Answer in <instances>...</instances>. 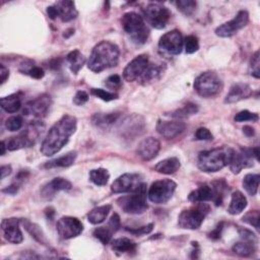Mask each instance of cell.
Returning <instances> with one entry per match:
<instances>
[{
	"mask_svg": "<svg viewBox=\"0 0 260 260\" xmlns=\"http://www.w3.org/2000/svg\"><path fill=\"white\" fill-rule=\"evenodd\" d=\"M77 128V120L74 116L63 115L49 130L41 145V152L46 156L59 152L69 141Z\"/></svg>",
	"mask_w": 260,
	"mask_h": 260,
	"instance_id": "obj_1",
	"label": "cell"
},
{
	"mask_svg": "<svg viewBox=\"0 0 260 260\" xmlns=\"http://www.w3.org/2000/svg\"><path fill=\"white\" fill-rule=\"evenodd\" d=\"M119 56L120 50L116 44L109 41H102L93 47L87 61V67L92 72H102L116 66Z\"/></svg>",
	"mask_w": 260,
	"mask_h": 260,
	"instance_id": "obj_2",
	"label": "cell"
},
{
	"mask_svg": "<svg viewBox=\"0 0 260 260\" xmlns=\"http://www.w3.org/2000/svg\"><path fill=\"white\" fill-rule=\"evenodd\" d=\"M234 153L235 149L225 145L204 150L198 155L197 166L202 172L215 173L230 165Z\"/></svg>",
	"mask_w": 260,
	"mask_h": 260,
	"instance_id": "obj_3",
	"label": "cell"
},
{
	"mask_svg": "<svg viewBox=\"0 0 260 260\" xmlns=\"http://www.w3.org/2000/svg\"><path fill=\"white\" fill-rule=\"evenodd\" d=\"M121 24L129 39L137 44H144L149 36V29L141 15L136 12H127L121 18Z\"/></svg>",
	"mask_w": 260,
	"mask_h": 260,
	"instance_id": "obj_4",
	"label": "cell"
},
{
	"mask_svg": "<svg viewBox=\"0 0 260 260\" xmlns=\"http://www.w3.org/2000/svg\"><path fill=\"white\" fill-rule=\"evenodd\" d=\"M146 187V184L142 182L135 191L131 192V195L122 196L117 200L118 205L124 212L130 214H140L147 209Z\"/></svg>",
	"mask_w": 260,
	"mask_h": 260,
	"instance_id": "obj_5",
	"label": "cell"
},
{
	"mask_svg": "<svg viewBox=\"0 0 260 260\" xmlns=\"http://www.w3.org/2000/svg\"><path fill=\"white\" fill-rule=\"evenodd\" d=\"M209 211L210 207L208 204L203 202L197 203L190 208L182 210L178 216V225L181 229L196 230L202 224Z\"/></svg>",
	"mask_w": 260,
	"mask_h": 260,
	"instance_id": "obj_6",
	"label": "cell"
},
{
	"mask_svg": "<svg viewBox=\"0 0 260 260\" xmlns=\"http://www.w3.org/2000/svg\"><path fill=\"white\" fill-rule=\"evenodd\" d=\"M44 128V125L41 124V121H31V123L18 135L11 137L7 143V149L8 150H17L20 148L30 147L32 146L36 141L38 140L40 134L42 133V129Z\"/></svg>",
	"mask_w": 260,
	"mask_h": 260,
	"instance_id": "obj_7",
	"label": "cell"
},
{
	"mask_svg": "<svg viewBox=\"0 0 260 260\" xmlns=\"http://www.w3.org/2000/svg\"><path fill=\"white\" fill-rule=\"evenodd\" d=\"M194 88L200 96L211 98L221 90L222 80L214 71H205L196 77Z\"/></svg>",
	"mask_w": 260,
	"mask_h": 260,
	"instance_id": "obj_8",
	"label": "cell"
},
{
	"mask_svg": "<svg viewBox=\"0 0 260 260\" xmlns=\"http://www.w3.org/2000/svg\"><path fill=\"white\" fill-rule=\"evenodd\" d=\"M177 188V184L170 179H162L155 181L151 184L147 191L148 199L155 204H164L168 202L175 190Z\"/></svg>",
	"mask_w": 260,
	"mask_h": 260,
	"instance_id": "obj_9",
	"label": "cell"
},
{
	"mask_svg": "<svg viewBox=\"0 0 260 260\" xmlns=\"http://www.w3.org/2000/svg\"><path fill=\"white\" fill-rule=\"evenodd\" d=\"M118 131L121 137L127 140H132L140 136L145 131L144 118L137 114H132L125 117L119 124Z\"/></svg>",
	"mask_w": 260,
	"mask_h": 260,
	"instance_id": "obj_10",
	"label": "cell"
},
{
	"mask_svg": "<svg viewBox=\"0 0 260 260\" xmlns=\"http://www.w3.org/2000/svg\"><path fill=\"white\" fill-rule=\"evenodd\" d=\"M184 40L182 34L178 29L162 35L158 41V51L164 56H176L182 52Z\"/></svg>",
	"mask_w": 260,
	"mask_h": 260,
	"instance_id": "obj_11",
	"label": "cell"
},
{
	"mask_svg": "<svg viewBox=\"0 0 260 260\" xmlns=\"http://www.w3.org/2000/svg\"><path fill=\"white\" fill-rule=\"evenodd\" d=\"M143 14L146 22L156 29L166 27L171 18V11L167 7L157 3L148 4L143 9Z\"/></svg>",
	"mask_w": 260,
	"mask_h": 260,
	"instance_id": "obj_12",
	"label": "cell"
},
{
	"mask_svg": "<svg viewBox=\"0 0 260 260\" xmlns=\"http://www.w3.org/2000/svg\"><path fill=\"white\" fill-rule=\"evenodd\" d=\"M52 105V99L49 94L47 93H43L39 96H37L36 99L27 102L24 105L23 108V115L28 116V117H32L34 121H40L41 119L45 118L51 108Z\"/></svg>",
	"mask_w": 260,
	"mask_h": 260,
	"instance_id": "obj_13",
	"label": "cell"
},
{
	"mask_svg": "<svg viewBox=\"0 0 260 260\" xmlns=\"http://www.w3.org/2000/svg\"><path fill=\"white\" fill-rule=\"evenodd\" d=\"M249 21V13L247 10H240L236 16L220 24L215 28V35L220 38H230L235 36L239 30L244 28Z\"/></svg>",
	"mask_w": 260,
	"mask_h": 260,
	"instance_id": "obj_14",
	"label": "cell"
},
{
	"mask_svg": "<svg viewBox=\"0 0 260 260\" xmlns=\"http://www.w3.org/2000/svg\"><path fill=\"white\" fill-rule=\"evenodd\" d=\"M47 13L51 19L59 17L63 22H68L76 18L78 12L72 1H58L47 7Z\"/></svg>",
	"mask_w": 260,
	"mask_h": 260,
	"instance_id": "obj_15",
	"label": "cell"
},
{
	"mask_svg": "<svg viewBox=\"0 0 260 260\" xmlns=\"http://www.w3.org/2000/svg\"><path fill=\"white\" fill-rule=\"evenodd\" d=\"M57 233L64 240L79 236L83 231L82 222L73 216H63L57 221Z\"/></svg>",
	"mask_w": 260,
	"mask_h": 260,
	"instance_id": "obj_16",
	"label": "cell"
},
{
	"mask_svg": "<svg viewBox=\"0 0 260 260\" xmlns=\"http://www.w3.org/2000/svg\"><path fill=\"white\" fill-rule=\"evenodd\" d=\"M141 176L134 173H126L118 177L112 184L113 193H131L135 191L141 184Z\"/></svg>",
	"mask_w": 260,
	"mask_h": 260,
	"instance_id": "obj_17",
	"label": "cell"
},
{
	"mask_svg": "<svg viewBox=\"0 0 260 260\" xmlns=\"http://www.w3.org/2000/svg\"><path fill=\"white\" fill-rule=\"evenodd\" d=\"M148 64H149V59L146 54H140L136 56L124 68L123 78L128 82L138 80V78L142 75V73L144 72Z\"/></svg>",
	"mask_w": 260,
	"mask_h": 260,
	"instance_id": "obj_18",
	"label": "cell"
},
{
	"mask_svg": "<svg viewBox=\"0 0 260 260\" xmlns=\"http://www.w3.org/2000/svg\"><path fill=\"white\" fill-rule=\"evenodd\" d=\"M253 148H241L235 151L233 158L230 162V169L233 174H239L243 169L251 168L254 166Z\"/></svg>",
	"mask_w": 260,
	"mask_h": 260,
	"instance_id": "obj_19",
	"label": "cell"
},
{
	"mask_svg": "<svg viewBox=\"0 0 260 260\" xmlns=\"http://www.w3.org/2000/svg\"><path fill=\"white\" fill-rule=\"evenodd\" d=\"M20 219L16 217L4 218L1 222V230L6 241L12 244H19L23 240L22 232L19 228Z\"/></svg>",
	"mask_w": 260,
	"mask_h": 260,
	"instance_id": "obj_20",
	"label": "cell"
},
{
	"mask_svg": "<svg viewBox=\"0 0 260 260\" xmlns=\"http://www.w3.org/2000/svg\"><path fill=\"white\" fill-rule=\"evenodd\" d=\"M186 124L180 120L164 121L158 120L156 123V131L166 139H174L184 132Z\"/></svg>",
	"mask_w": 260,
	"mask_h": 260,
	"instance_id": "obj_21",
	"label": "cell"
},
{
	"mask_svg": "<svg viewBox=\"0 0 260 260\" xmlns=\"http://www.w3.org/2000/svg\"><path fill=\"white\" fill-rule=\"evenodd\" d=\"M72 188V184L61 177L54 178L50 182H48L46 185L43 186V188L40 191L41 197L44 200H52L56 194L60 191H67Z\"/></svg>",
	"mask_w": 260,
	"mask_h": 260,
	"instance_id": "obj_22",
	"label": "cell"
},
{
	"mask_svg": "<svg viewBox=\"0 0 260 260\" xmlns=\"http://www.w3.org/2000/svg\"><path fill=\"white\" fill-rule=\"evenodd\" d=\"M120 228V216L117 213H114L109 219L107 225L96 228L92 235L98 239L102 244L107 245L111 242L113 234H115Z\"/></svg>",
	"mask_w": 260,
	"mask_h": 260,
	"instance_id": "obj_23",
	"label": "cell"
},
{
	"mask_svg": "<svg viewBox=\"0 0 260 260\" xmlns=\"http://www.w3.org/2000/svg\"><path fill=\"white\" fill-rule=\"evenodd\" d=\"M159 149L160 142L156 138L146 137L139 142L136 148V153L142 160L147 161L154 158L157 155Z\"/></svg>",
	"mask_w": 260,
	"mask_h": 260,
	"instance_id": "obj_24",
	"label": "cell"
},
{
	"mask_svg": "<svg viewBox=\"0 0 260 260\" xmlns=\"http://www.w3.org/2000/svg\"><path fill=\"white\" fill-rule=\"evenodd\" d=\"M252 93H253V90L250 87V85H248L247 83H244V82H237L231 86V88L224 99V103H226V104L238 103L240 101L250 98L252 95Z\"/></svg>",
	"mask_w": 260,
	"mask_h": 260,
	"instance_id": "obj_25",
	"label": "cell"
},
{
	"mask_svg": "<svg viewBox=\"0 0 260 260\" xmlns=\"http://www.w3.org/2000/svg\"><path fill=\"white\" fill-rule=\"evenodd\" d=\"M121 114L119 112L111 113H95L91 116L90 121L92 125L102 130H108L118 122Z\"/></svg>",
	"mask_w": 260,
	"mask_h": 260,
	"instance_id": "obj_26",
	"label": "cell"
},
{
	"mask_svg": "<svg viewBox=\"0 0 260 260\" xmlns=\"http://www.w3.org/2000/svg\"><path fill=\"white\" fill-rule=\"evenodd\" d=\"M213 189L211 185H202L199 188L193 190L189 196L188 200L193 203H200L206 201H213Z\"/></svg>",
	"mask_w": 260,
	"mask_h": 260,
	"instance_id": "obj_27",
	"label": "cell"
},
{
	"mask_svg": "<svg viewBox=\"0 0 260 260\" xmlns=\"http://www.w3.org/2000/svg\"><path fill=\"white\" fill-rule=\"evenodd\" d=\"M162 71V66L160 64H154L149 62L148 66L146 67L142 75L138 78V81L143 85L151 83L161 76Z\"/></svg>",
	"mask_w": 260,
	"mask_h": 260,
	"instance_id": "obj_28",
	"label": "cell"
},
{
	"mask_svg": "<svg viewBox=\"0 0 260 260\" xmlns=\"http://www.w3.org/2000/svg\"><path fill=\"white\" fill-rule=\"evenodd\" d=\"M180 167H181V162L179 158L173 156V157H168L158 161L154 166V170L164 175H172L177 171H179Z\"/></svg>",
	"mask_w": 260,
	"mask_h": 260,
	"instance_id": "obj_29",
	"label": "cell"
},
{
	"mask_svg": "<svg viewBox=\"0 0 260 260\" xmlns=\"http://www.w3.org/2000/svg\"><path fill=\"white\" fill-rule=\"evenodd\" d=\"M247 198L241 191H235L232 194L231 202L228 208V211L232 215L241 213L247 207Z\"/></svg>",
	"mask_w": 260,
	"mask_h": 260,
	"instance_id": "obj_30",
	"label": "cell"
},
{
	"mask_svg": "<svg viewBox=\"0 0 260 260\" xmlns=\"http://www.w3.org/2000/svg\"><path fill=\"white\" fill-rule=\"evenodd\" d=\"M111 209H112V205H111V204H106V205H102V206L94 207L93 209H91V210L88 212V214H87V220H88L91 224H99V223H102L103 221H105V219H106L107 216L109 215Z\"/></svg>",
	"mask_w": 260,
	"mask_h": 260,
	"instance_id": "obj_31",
	"label": "cell"
},
{
	"mask_svg": "<svg viewBox=\"0 0 260 260\" xmlns=\"http://www.w3.org/2000/svg\"><path fill=\"white\" fill-rule=\"evenodd\" d=\"M1 108L7 113H16L21 108L20 93H12L7 96L1 98Z\"/></svg>",
	"mask_w": 260,
	"mask_h": 260,
	"instance_id": "obj_32",
	"label": "cell"
},
{
	"mask_svg": "<svg viewBox=\"0 0 260 260\" xmlns=\"http://www.w3.org/2000/svg\"><path fill=\"white\" fill-rule=\"evenodd\" d=\"M77 157L76 151H69L66 154L59 156L57 158H54L52 160H49L45 164V168L47 169H53V168H66L74 164L75 159Z\"/></svg>",
	"mask_w": 260,
	"mask_h": 260,
	"instance_id": "obj_33",
	"label": "cell"
},
{
	"mask_svg": "<svg viewBox=\"0 0 260 260\" xmlns=\"http://www.w3.org/2000/svg\"><path fill=\"white\" fill-rule=\"evenodd\" d=\"M197 112H198V106L196 104L187 103L183 107H181L179 109H176L175 111H172V112L166 114V116H169L171 118L179 120V119L189 118V117L197 114Z\"/></svg>",
	"mask_w": 260,
	"mask_h": 260,
	"instance_id": "obj_34",
	"label": "cell"
},
{
	"mask_svg": "<svg viewBox=\"0 0 260 260\" xmlns=\"http://www.w3.org/2000/svg\"><path fill=\"white\" fill-rule=\"evenodd\" d=\"M66 61L69 65V68L72 71V73L77 74L79 72V70L82 68V66L84 65L85 58L79 50L75 49L68 53V55L66 56Z\"/></svg>",
	"mask_w": 260,
	"mask_h": 260,
	"instance_id": "obj_35",
	"label": "cell"
},
{
	"mask_svg": "<svg viewBox=\"0 0 260 260\" xmlns=\"http://www.w3.org/2000/svg\"><path fill=\"white\" fill-rule=\"evenodd\" d=\"M23 225H24V229L26 230V232L39 243L43 244V245H46V246H49L48 244V241H47V238L45 236V234L43 233L42 229L37 224V223H34L27 219H22L21 220Z\"/></svg>",
	"mask_w": 260,
	"mask_h": 260,
	"instance_id": "obj_36",
	"label": "cell"
},
{
	"mask_svg": "<svg viewBox=\"0 0 260 260\" xmlns=\"http://www.w3.org/2000/svg\"><path fill=\"white\" fill-rule=\"evenodd\" d=\"M112 249L117 253H130L136 250V243L128 238H119L111 242Z\"/></svg>",
	"mask_w": 260,
	"mask_h": 260,
	"instance_id": "obj_37",
	"label": "cell"
},
{
	"mask_svg": "<svg viewBox=\"0 0 260 260\" xmlns=\"http://www.w3.org/2000/svg\"><path fill=\"white\" fill-rule=\"evenodd\" d=\"M232 250L234 253H236L239 256L248 257L255 253L256 247H255L254 242L243 240L242 242H238V243L234 244V246L232 247Z\"/></svg>",
	"mask_w": 260,
	"mask_h": 260,
	"instance_id": "obj_38",
	"label": "cell"
},
{
	"mask_svg": "<svg viewBox=\"0 0 260 260\" xmlns=\"http://www.w3.org/2000/svg\"><path fill=\"white\" fill-rule=\"evenodd\" d=\"M259 182H260L259 174H247L243 179V187L249 195L254 196L258 192Z\"/></svg>",
	"mask_w": 260,
	"mask_h": 260,
	"instance_id": "obj_39",
	"label": "cell"
},
{
	"mask_svg": "<svg viewBox=\"0 0 260 260\" xmlns=\"http://www.w3.org/2000/svg\"><path fill=\"white\" fill-rule=\"evenodd\" d=\"M211 187L213 189V202L215 203L216 206H219L222 203L224 194L228 190V184L224 180H217L213 181L211 183Z\"/></svg>",
	"mask_w": 260,
	"mask_h": 260,
	"instance_id": "obj_40",
	"label": "cell"
},
{
	"mask_svg": "<svg viewBox=\"0 0 260 260\" xmlns=\"http://www.w3.org/2000/svg\"><path fill=\"white\" fill-rule=\"evenodd\" d=\"M110 179V174L107 169L99 168L89 172V180L98 186H105Z\"/></svg>",
	"mask_w": 260,
	"mask_h": 260,
	"instance_id": "obj_41",
	"label": "cell"
},
{
	"mask_svg": "<svg viewBox=\"0 0 260 260\" xmlns=\"http://www.w3.org/2000/svg\"><path fill=\"white\" fill-rule=\"evenodd\" d=\"M19 70H20L23 74H27V75H29L30 77L35 78V79H41V78H43L44 75H45L44 70H43L41 67L35 65L34 62H31V61H29V60H28L27 62L21 64Z\"/></svg>",
	"mask_w": 260,
	"mask_h": 260,
	"instance_id": "obj_42",
	"label": "cell"
},
{
	"mask_svg": "<svg viewBox=\"0 0 260 260\" xmlns=\"http://www.w3.org/2000/svg\"><path fill=\"white\" fill-rule=\"evenodd\" d=\"M177 8L185 15H191L197 6L196 1L193 0H179L176 2Z\"/></svg>",
	"mask_w": 260,
	"mask_h": 260,
	"instance_id": "obj_43",
	"label": "cell"
},
{
	"mask_svg": "<svg viewBox=\"0 0 260 260\" xmlns=\"http://www.w3.org/2000/svg\"><path fill=\"white\" fill-rule=\"evenodd\" d=\"M90 93L105 102H110L118 99V94L116 92H112L109 90H105L103 88H91Z\"/></svg>",
	"mask_w": 260,
	"mask_h": 260,
	"instance_id": "obj_44",
	"label": "cell"
},
{
	"mask_svg": "<svg viewBox=\"0 0 260 260\" xmlns=\"http://www.w3.org/2000/svg\"><path fill=\"white\" fill-rule=\"evenodd\" d=\"M184 45H185V52L187 54H193V53L197 52L198 49H199L198 39L195 36H193V35L187 36L185 38Z\"/></svg>",
	"mask_w": 260,
	"mask_h": 260,
	"instance_id": "obj_45",
	"label": "cell"
},
{
	"mask_svg": "<svg viewBox=\"0 0 260 260\" xmlns=\"http://www.w3.org/2000/svg\"><path fill=\"white\" fill-rule=\"evenodd\" d=\"M249 72L250 75L254 76L255 78L260 77V61H259V51H256L251 60H250V65H249Z\"/></svg>",
	"mask_w": 260,
	"mask_h": 260,
	"instance_id": "obj_46",
	"label": "cell"
},
{
	"mask_svg": "<svg viewBox=\"0 0 260 260\" xmlns=\"http://www.w3.org/2000/svg\"><path fill=\"white\" fill-rule=\"evenodd\" d=\"M23 125V119L21 116H11L5 121V127L9 131H17L21 129Z\"/></svg>",
	"mask_w": 260,
	"mask_h": 260,
	"instance_id": "obj_47",
	"label": "cell"
},
{
	"mask_svg": "<svg viewBox=\"0 0 260 260\" xmlns=\"http://www.w3.org/2000/svg\"><path fill=\"white\" fill-rule=\"evenodd\" d=\"M259 219H260V214L258 210H251L242 217V220L244 222L254 226L256 230H259Z\"/></svg>",
	"mask_w": 260,
	"mask_h": 260,
	"instance_id": "obj_48",
	"label": "cell"
},
{
	"mask_svg": "<svg viewBox=\"0 0 260 260\" xmlns=\"http://www.w3.org/2000/svg\"><path fill=\"white\" fill-rule=\"evenodd\" d=\"M259 120V116L256 113H252L248 110H244L236 114L235 116V121L236 122H246V121H252V122H257Z\"/></svg>",
	"mask_w": 260,
	"mask_h": 260,
	"instance_id": "obj_49",
	"label": "cell"
},
{
	"mask_svg": "<svg viewBox=\"0 0 260 260\" xmlns=\"http://www.w3.org/2000/svg\"><path fill=\"white\" fill-rule=\"evenodd\" d=\"M105 84L110 89H119L122 86V79L118 74H114L107 78Z\"/></svg>",
	"mask_w": 260,
	"mask_h": 260,
	"instance_id": "obj_50",
	"label": "cell"
},
{
	"mask_svg": "<svg viewBox=\"0 0 260 260\" xmlns=\"http://www.w3.org/2000/svg\"><path fill=\"white\" fill-rule=\"evenodd\" d=\"M195 139L196 140H212L213 139V135L211 134V132L205 128V127H200L196 130L195 132Z\"/></svg>",
	"mask_w": 260,
	"mask_h": 260,
	"instance_id": "obj_51",
	"label": "cell"
},
{
	"mask_svg": "<svg viewBox=\"0 0 260 260\" xmlns=\"http://www.w3.org/2000/svg\"><path fill=\"white\" fill-rule=\"evenodd\" d=\"M153 229V223H148L146 225L137 228V229H126V231H128L129 233L135 235V236H141V235H146L149 234Z\"/></svg>",
	"mask_w": 260,
	"mask_h": 260,
	"instance_id": "obj_52",
	"label": "cell"
},
{
	"mask_svg": "<svg viewBox=\"0 0 260 260\" xmlns=\"http://www.w3.org/2000/svg\"><path fill=\"white\" fill-rule=\"evenodd\" d=\"M88 101V94L87 92H85L84 90H78L74 98H73V103L76 105V106H82L84 105L86 102Z\"/></svg>",
	"mask_w": 260,
	"mask_h": 260,
	"instance_id": "obj_53",
	"label": "cell"
},
{
	"mask_svg": "<svg viewBox=\"0 0 260 260\" xmlns=\"http://www.w3.org/2000/svg\"><path fill=\"white\" fill-rule=\"evenodd\" d=\"M239 235L241 236V238L245 241H250V242H256L257 238L255 236L254 233H252L251 231L247 230V229H243V228H239Z\"/></svg>",
	"mask_w": 260,
	"mask_h": 260,
	"instance_id": "obj_54",
	"label": "cell"
},
{
	"mask_svg": "<svg viewBox=\"0 0 260 260\" xmlns=\"http://www.w3.org/2000/svg\"><path fill=\"white\" fill-rule=\"evenodd\" d=\"M223 222H219L209 234H208V238L211 240H218L221 236V232L223 230Z\"/></svg>",
	"mask_w": 260,
	"mask_h": 260,
	"instance_id": "obj_55",
	"label": "cell"
},
{
	"mask_svg": "<svg viewBox=\"0 0 260 260\" xmlns=\"http://www.w3.org/2000/svg\"><path fill=\"white\" fill-rule=\"evenodd\" d=\"M0 76H1V84H3L6 81V79L9 77V70L4 64L0 65Z\"/></svg>",
	"mask_w": 260,
	"mask_h": 260,
	"instance_id": "obj_56",
	"label": "cell"
},
{
	"mask_svg": "<svg viewBox=\"0 0 260 260\" xmlns=\"http://www.w3.org/2000/svg\"><path fill=\"white\" fill-rule=\"evenodd\" d=\"M18 189H19V184H17V183H14V184H12V185H10V186H7L6 188H4V189L2 190V192H4V193H7V194H11V195H13V194L17 193Z\"/></svg>",
	"mask_w": 260,
	"mask_h": 260,
	"instance_id": "obj_57",
	"label": "cell"
},
{
	"mask_svg": "<svg viewBox=\"0 0 260 260\" xmlns=\"http://www.w3.org/2000/svg\"><path fill=\"white\" fill-rule=\"evenodd\" d=\"M11 167L10 166H8V165H5V166H2L1 167V170H0V172H1V179H4L5 177H7L8 175H10V173H11Z\"/></svg>",
	"mask_w": 260,
	"mask_h": 260,
	"instance_id": "obj_58",
	"label": "cell"
},
{
	"mask_svg": "<svg viewBox=\"0 0 260 260\" xmlns=\"http://www.w3.org/2000/svg\"><path fill=\"white\" fill-rule=\"evenodd\" d=\"M243 132H244V134H245L246 136H248V137H252V136H254V134H255L254 128L251 127V126H248V125H246V126L243 127Z\"/></svg>",
	"mask_w": 260,
	"mask_h": 260,
	"instance_id": "obj_59",
	"label": "cell"
},
{
	"mask_svg": "<svg viewBox=\"0 0 260 260\" xmlns=\"http://www.w3.org/2000/svg\"><path fill=\"white\" fill-rule=\"evenodd\" d=\"M7 146H6V142L4 140L1 141V155L5 154V150H6Z\"/></svg>",
	"mask_w": 260,
	"mask_h": 260,
	"instance_id": "obj_60",
	"label": "cell"
}]
</instances>
